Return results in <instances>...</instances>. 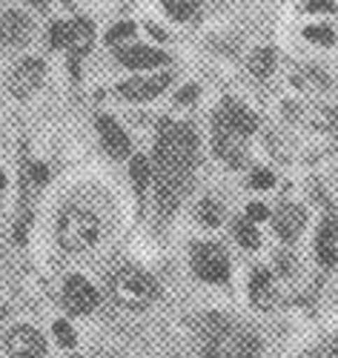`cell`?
<instances>
[{
  "instance_id": "14",
  "label": "cell",
  "mask_w": 338,
  "mask_h": 358,
  "mask_svg": "<svg viewBox=\"0 0 338 358\" xmlns=\"http://www.w3.org/2000/svg\"><path fill=\"white\" fill-rule=\"evenodd\" d=\"M115 55L127 69H152V66L169 64V57L164 52L149 49V46H127V49H118Z\"/></svg>"
},
{
  "instance_id": "19",
  "label": "cell",
  "mask_w": 338,
  "mask_h": 358,
  "mask_svg": "<svg viewBox=\"0 0 338 358\" xmlns=\"http://www.w3.org/2000/svg\"><path fill=\"white\" fill-rule=\"evenodd\" d=\"M201 336H204L209 344L224 341V338L230 336V324H227V318H224V315H218V313L204 315V318H201Z\"/></svg>"
},
{
  "instance_id": "2",
  "label": "cell",
  "mask_w": 338,
  "mask_h": 358,
  "mask_svg": "<svg viewBox=\"0 0 338 358\" xmlns=\"http://www.w3.org/2000/svg\"><path fill=\"white\" fill-rule=\"evenodd\" d=\"M109 289H112L115 301L120 307H127V310H143L158 298V281L152 278L149 273L132 270V266L118 270L112 275V281H109Z\"/></svg>"
},
{
  "instance_id": "1",
  "label": "cell",
  "mask_w": 338,
  "mask_h": 358,
  "mask_svg": "<svg viewBox=\"0 0 338 358\" xmlns=\"http://www.w3.org/2000/svg\"><path fill=\"white\" fill-rule=\"evenodd\" d=\"M198 161V138L195 129L187 124L161 121L158 127V143H155V164L158 169H181L192 172Z\"/></svg>"
},
{
  "instance_id": "7",
  "label": "cell",
  "mask_w": 338,
  "mask_h": 358,
  "mask_svg": "<svg viewBox=\"0 0 338 358\" xmlns=\"http://www.w3.org/2000/svg\"><path fill=\"white\" fill-rule=\"evenodd\" d=\"M41 80H43V64L38 57H26V61H20L15 66V72L9 78V89L17 98H29L41 86Z\"/></svg>"
},
{
  "instance_id": "10",
  "label": "cell",
  "mask_w": 338,
  "mask_h": 358,
  "mask_svg": "<svg viewBox=\"0 0 338 358\" xmlns=\"http://www.w3.org/2000/svg\"><path fill=\"white\" fill-rule=\"evenodd\" d=\"M172 75L164 72V75H155V78H132V80H124L118 86V92L129 98V101H152V98H158L164 89L169 86Z\"/></svg>"
},
{
  "instance_id": "32",
  "label": "cell",
  "mask_w": 338,
  "mask_h": 358,
  "mask_svg": "<svg viewBox=\"0 0 338 358\" xmlns=\"http://www.w3.org/2000/svg\"><path fill=\"white\" fill-rule=\"evenodd\" d=\"M275 184V175L269 172V169H255L253 175H250V187L253 189H269Z\"/></svg>"
},
{
  "instance_id": "16",
  "label": "cell",
  "mask_w": 338,
  "mask_h": 358,
  "mask_svg": "<svg viewBox=\"0 0 338 358\" xmlns=\"http://www.w3.org/2000/svg\"><path fill=\"white\" fill-rule=\"evenodd\" d=\"M316 250H318V261H321L324 266L338 264V215H330V218L321 224Z\"/></svg>"
},
{
  "instance_id": "27",
  "label": "cell",
  "mask_w": 338,
  "mask_h": 358,
  "mask_svg": "<svg viewBox=\"0 0 338 358\" xmlns=\"http://www.w3.org/2000/svg\"><path fill=\"white\" fill-rule=\"evenodd\" d=\"M198 218H201L206 227H218L221 218H224L221 203H218V201H212V198H204V201L198 203Z\"/></svg>"
},
{
  "instance_id": "25",
  "label": "cell",
  "mask_w": 338,
  "mask_h": 358,
  "mask_svg": "<svg viewBox=\"0 0 338 358\" xmlns=\"http://www.w3.org/2000/svg\"><path fill=\"white\" fill-rule=\"evenodd\" d=\"M275 69V52L272 49H258L253 55V61H250V72L255 78H269Z\"/></svg>"
},
{
  "instance_id": "6",
  "label": "cell",
  "mask_w": 338,
  "mask_h": 358,
  "mask_svg": "<svg viewBox=\"0 0 338 358\" xmlns=\"http://www.w3.org/2000/svg\"><path fill=\"white\" fill-rule=\"evenodd\" d=\"M190 192V172L181 169H158V210L164 215L175 213L183 195Z\"/></svg>"
},
{
  "instance_id": "21",
  "label": "cell",
  "mask_w": 338,
  "mask_h": 358,
  "mask_svg": "<svg viewBox=\"0 0 338 358\" xmlns=\"http://www.w3.org/2000/svg\"><path fill=\"white\" fill-rule=\"evenodd\" d=\"M298 86H304V89H313V92H330V78L321 72V69H316V66H307L298 78Z\"/></svg>"
},
{
  "instance_id": "11",
  "label": "cell",
  "mask_w": 338,
  "mask_h": 358,
  "mask_svg": "<svg viewBox=\"0 0 338 358\" xmlns=\"http://www.w3.org/2000/svg\"><path fill=\"white\" fill-rule=\"evenodd\" d=\"M9 352L12 358H38L46 355V344L43 336L32 327H15L9 333Z\"/></svg>"
},
{
  "instance_id": "37",
  "label": "cell",
  "mask_w": 338,
  "mask_h": 358,
  "mask_svg": "<svg viewBox=\"0 0 338 358\" xmlns=\"http://www.w3.org/2000/svg\"><path fill=\"white\" fill-rule=\"evenodd\" d=\"M279 266H281V275H293V258L290 255H279Z\"/></svg>"
},
{
  "instance_id": "9",
  "label": "cell",
  "mask_w": 338,
  "mask_h": 358,
  "mask_svg": "<svg viewBox=\"0 0 338 358\" xmlns=\"http://www.w3.org/2000/svg\"><path fill=\"white\" fill-rule=\"evenodd\" d=\"M64 301H66V307L72 313L83 315V313H92L98 307V292H95V287H92L86 278L72 275L66 281V287H64Z\"/></svg>"
},
{
  "instance_id": "39",
  "label": "cell",
  "mask_w": 338,
  "mask_h": 358,
  "mask_svg": "<svg viewBox=\"0 0 338 358\" xmlns=\"http://www.w3.org/2000/svg\"><path fill=\"white\" fill-rule=\"evenodd\" d=\"M204 358H224V355H218V352H206Z\"/></svg>"
},
{
  "instance_id": "24",
  "label": "cell",
  "mask_w": 338,
  "mask_h": 358,
  "mask_svg": "<svg viewBox=\"0 0 338 358\" xmlns=\"http://www.w3.org/2000/svg\"><path fill=\"white\" fill-rule=\"evenodd\" d=\"M164 9L175 17V20H190L198 15L201 0H164Z\"/></svg>"
},
{
  "instance_id": "33",
  "label": "cell",
  "mask_w": 338,
  "mask_h": 358,
  "mask_svg": "<svg viewBox=\"0 0 338 358\" xmlns=\"http://www.w3.org/2000/svg\"><path fill=\"white\" fill-rule=\"evenodd\" d=\"M304 9L310 12V15H332L335 12V3H332V0H310Z\"/></svg>"
},
{
  "instance_id": "12",
  "label": "cell",
  "mask_w": 338,
  "mask_h": 358,
  "mask_svg": "<svg viewBox=\"0 0 338 358\" xmlns=\"http://www.w3.org/2000/svg\"><path fill=\"white\" fill-rule=\"evenodd\" d=\"M98 135H101V143L106 146V152L112 158H127L129 155V138L115 117H109V115L98 117Z\"/></svg>"
},
{
  "instance_id": "40",
  "label": "cell",
  "mask_w": 338,
  "mask_h": 358,
  "mask_svg": "<svg viewBox=\"0 0 338 358\" xmlns=\"http://www.w3.org/2000/svg\"><path fill=\"white\" fill-rule=\"evenodd\" d=\"M332 350H335V355H338V338H335V347H332Z\"/></svg>"
},
{
  "instance_id": "3",
  "label": "cell",
  "mask_w": 338,
  "mask_h": 358,
  "mask_svg": "<svg viewBox=\"0 0 338 358\" xmlns=\"http://www.w3.org/2000/svg\"><path fill=\"white\" fill-rule=\"evenodd\" d=\"M101 221L86 210H66L57 224V241L66 252H86L98 244Z\"/></svg>"
},
{
  "instance_id": "30",
  "label": "cell",
  "mask_w": 338,
  "mask_h": 358,
  "mask_svg": "<svg viewBox=\"0 0 338 358\" xmlns=\"http://www.w3.org/2000/svg\"><path fill=\"white\" fill-rule=\"evenodd\" d=\"M135 35V23H118V26H112L109 32H106V43H120V41H127V38H132Z\"/></svg>"
},
{
  "instance_id": "31",
  "label": "cell",
  "mask_w": 338,
  "mask_h": 358,
  "mask_svg": "<svg viewBox=\"0 0 338 358\" xmlns=\"http://www.w3.org/2000/svg\"><path fill=\"white\" fill-rule=\"evenodd\" d=\"M55 338L60 347H75V330L66 324V321H57L55 324Z\"/></svg>"
},
{
  "instance_id": "17",
  "label": "cell",
  "mask_w": 338,
  "mask_h": 358,
  "mask_svg": "<svg viewBox=\"0 0 338 358\" xmlns=\"http://www.w3.org/2000/svg\"><path fill=\"white\" fill-rule=\"evenodd\" d=\"M221 115H224V121H227L235 132H241L244 138H250V135L255 132V127H258L255 115H253L247 106H244V103H238V101H224Z\"/></svg>"
},
{
  "instance_id": "23",
  "label": "cell",
  "mask_w": 338,
  "mask_h": 358,
  "mask_svg": "<svg viewBox=\"0 0 338 358\" xmlns=\"http://www.w3.org/2000/svg\"><path fill=\"white\" fill-rule=\"evenodd\" d=\"M261 350V341L253 333H238L232 341V358H255Z\"/></svg>"
},
{
  "instance_id": "22",
  "label": "cell",
  "mask_w": 338,
  "mask_h": 358,
  "mask_svg": "<svg viewBox=\"0 0 338 358\" xmlns=\"http://www.w3.org/2000/svg\"><path fill=\"white\" fill-rule=\"evenodd\" d=\"M129 175H132V184H135V192L143 195L146 192V184H149V178H152V166L143 155H135L132 164H129Z\"/></svg>"
},
{
  "instance_id": "34",
  "label": "cell",
  "mask_w": 338,
  "mask_h": 358,
  "mask_svg": "<svg viewBox=\"0 0 338 358\" xmlns=\"http://www.w3.org/2000/svg\"><path fill=\"white\" fill-rule=\"evenodd\" d=\"M269 218V210L264 203H250L247 206V221H253V224H261V221H267Z\"/></svg>"
},
{
  "instance_id": "15",
  "label": "cell",
  "mask_w": 338,
  "mask_h": 358,
  "mask_svg": "<svg viewBox=\"0 0 338 358\" xmlns=\"http://www.w3.org/2000/svg\"><path fill=\"white\" fill-rule=\"evenodd\" d=\"M304 224H307V213L301 210L298 203H284L281 210L275 213V232H279V238L287 241V244H293L295 238L301 235Z\"/></svg>"
},
{
  "instance_id": "4",
  "label": "cell",
  "mask_w": 338,
  "mask_h": 358,
  "mask_svg": "<svg viewBox=\"0 0 338 358\" xmlns=\"http://www.w3.org/2000/svg\"><path fill=\"white\" fill-rule=\"evenodd\" d=\"M192 270L201 281L221 284L230 278V258L218 244H195L192 247Z\"/></svg>"
},
{
  "instance_id": "42",
  "label": "cell",
  "mask_w": 338,
  "mask_h": 358,
  "mask_svg": "<svg viewBox=\"0 0 338 358\" xmlns=\"http://www.w3.org/2000/svg\"><path fill=\"white\" fill-rule=\"evenodd\" d=\"M38 358H46V355H38Z\"/></svg>"
},
{
  "instance_id": "18",
  "label": "cell",
  "mask_w": 338,
  "mask_h": 358,
  "mask_svg": "<svg viewBox=\"0 0 338 358\" xmlns=\"http://www.w3.org/2000/svg\"><path fill=\"white\" fill-rule=\"evenodd\" d=\"M250 298L255 310H269L275 304V287H272V275L267 270H255L253 281H250Z\"/></svg>"
},
{
  "instance_id": "41",
  "label": "cell",
  "mask_w": 338,
  "mask_h": 358,
  "mask_svg": "<svg viewBox=\"0 0 338 358\" xmlns=\"http://www.w3.org/2000/svg\"><path fill=\"white\" fill-rule=\"evenodd\" d=\"M32 3H38V6H41V3H43V0H32Z\"/></svg>"
},
{
  "instance_id": "26",
  "label": "cell",
  "mask_w": 338,
  "mask_h": 358,
  "mask_svg": "<svg viewBox=\"0 0 338 358\" xmlns=\"http://www.w3.org/2000/svg\"><path fill=\"white\" fill-rule=\"evenodd\" d=\"M49 181V169L43 164H26L23 166V187L26 189H41Z\"/></svg>"
},
{
  "instance_id": "29",
  "label": "cell",
  "mask_w": 338,
  "mask_h": 358,
  "mask_svg": "<svg viewBox=\"0 0 338 358\" xmlns=\"http://www.w3.org/2000/svg\"><path fill=\"white\" fill-rule=\"evenodd\" d=\"M69 41V23H52L49 29V46L52 49H64Z\"/></svg>"
},
{
  "instance_id": "35",
  "label": "cell",
  "mask_w": 338,
  "mask_h": 358,
  "mask_svg": "<svg viewBox=\"0 0 338 358\" xmlns=\"http://www.w3.org/2000/svg\"><path fill=\"white\" fill-rule=\"evenodd\" d=\"M324 127L338 138V109H327L324 112Z\"/></svg>"
},
{
  "instance_id": "13",
  "label": "cell",
  "mask_w": 338,
  "mask_h": 358,
  "mask_svg": "<svg viewBox=\"0 0 338 358\" xmlns=\"http://www.w3.org/2000/svg\"><path fill=\"white\" fill-rule=\"evenodd\" d=\"M32 38V20L20 12H6L0 17V43L3 46H23Z\"/></svg>"
},
{
  "instance_id": "38",
  "label": "cell",
  "mask_w": 338,
  "mask_h": 358,
  "mask_svg": "<svg viewBox=\"0 0 338 358\" xmlns=\"http://www.w3.org/2000/svg\"><path fill=\"white\" fill-rule=\"evenodd\" d=\"M3 187H6V175H3V169H0V192H3Z\"/></svg>"
},
{
  "instance_id": "8",
  "label": "cell",
  "mask_w": 338,
  "mask_h": 358,
  "mask_svg": "<svg viewBox=\"0 0 338 358\" xmlns=\"http://www.w3.org/2000/svg\"><path fill=\"white\" fill-rule=\"evenodd\" d=\"M92 41H95V29H92V23L89 20H83V17H78V20H72L69 23V41H66V49H69V66H72V75L78 78V72H80V57L92 49Z\"/></svg>"
},
{
  "instance_id": "36",
  "label": "cell",
  "mask_w": 338,
  "mask_h": 358,
  "mask_svg": "<svg viewBox=\"0 0 338 358\" xmlns=\"http://www.w3.org/2000/svg\"><path fill=\"white\" fill-rule=\"evenodd\" d=\"M195 95H198V86H183L178 92V103H190V101H195Z\"/></svg>"
},
{
  "instance_id": "20",
  "label": "cell",
  "mask_w": 338,
  "mask_h": 358,
  "mask_svg": "<svg viewBox=\"0 0 338 358\" xmlns=\"http://www.w3.org/2000/svg\"><path fill=\"white\" fill-rule=\"evenodd\" d=\"M232 235L238 238V244H241V247H247V250H255V247L261 244V235H258L255 224L247 221V218H238V221L232 224Z\"/></svg>"
},
{
  "instance_id": "28",
  "label": "cell",
  "mask_w": 338,
  "mask_h": 358,
  "mask_svg": "<svg viewBox=\"0 0 338 358\" xmlns=\"http://www.w3.org/2000/svg\"><path fill=\"white\" fill-rule=\"evenodd\" d=\"M304 38L313 41V43H321V46H330L335 41V32L330 26H307L304 29Z\"/></svg>"
},
{
  "instance_id": "5",
  "label": "cell",
  "mask_w": 338,
  "mask_h": 358,
  "mask_svg": "<svg viewBox=\"0 0 338 358\" xmlns=\"http://www.w3.org/2000/svg\"><path fill=\"white\" fill-rule=\"evenodd\" d=\"M212 146L230 166H241L244 161H247V138H244L241 132H235L224 121L221 112L212 117Z\"/></svg>"
}]
</instances>
